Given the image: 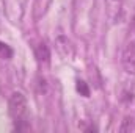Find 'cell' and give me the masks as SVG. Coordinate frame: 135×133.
<instances>
[{
  "label": "cell",
  "instance_id": "cell-1",
  "mask_svg": "<svg viewBox=\"0 0 135 133\" xmlns=\"http://www.w3.org/2000/svg\"><path fill=\"white\" fill-rule=\"evenodd\" d=\"M8 113L17 130L28 129L27 124V99L22 93L14 91L8 99Z\"/></svg>",
  "mask_w": 135,
  "mask_h": 133
},
{
  "label": "cell",
  "instance_id": "cell-2",
  "mask_svg": "<svg viewBox=\"0 0 135 133\" xmlns=\"http://www.w3.org/2000/svg\"><path fill=\"white\" fill-rule=\"evenodd\" d=\"M121 63L123 67L127 74L135 75V41H131L124 50H123V57H121Z\"/></svg>",
  "mask_w": 135,
  "mask_h": 133
},
{
  "label": "cell",
  "instance_id": "cell-3",
  "mask_svg": "<svg viewBox=\"0 0 135 133\" xmlns=\"http://www.w3.org/2000/svg\"><path fill=\"white\" fill-rule=\"evenodd\" d=\"M35 55H36L39 63H49L50 61V50L44 41H39L35 45Z\"/></svg>",
  "mask_w": 135,
  "mask_h": 133
},
{
  "label": "cell",
  "instance_id": "cell-4",
  "mask_svg": "<svg viewBox=\"0 0 135 133\" xmlns=\"http://www.w3.org/2000/svg\"><path fill=\"white\" fill-rule=\"evenodd\" d=\"M75 89H77V93H80V96H83V97H90V88H88L86 81H83V80H77V81H75Z\"/></svg>",
  "mask_w": 135,
  "mask_h": 133
},
{
  "label": "cell",
  "instance_id": "cell-5",
  "mask_svg": "<svg viewBox=\"0 0 135 133\" xmlns=\"http://www.w3.org/2000/svg\"><path fill=\"white\" fill-rule=\"evenodd\" d=\"M0 58H3V60L13 58V49H11L8 44L2 42V41H0Z\"/></svg>",
  "mask_w": 135,
  "mask_h": 133
},
{
  "label": "cell",
  "instance_id": "cell-6",
  "mask_svg": "<svg viewBox=\"0 0 135 133\" xmlns=\"http://www.w3.org/2000/svg\"><path fill=\"white\" fill-rule=\"evenodd\" d=\"M131 129H132V117H124L123 125L119 127V130H121V132H127V130H131Z\"/></svg>",
  "mask_w": 135,
  "mask_h": 133
},
{
  "label": "cell",
  "instance_id": "cell-7",
  "mask_svg": "<svg viewBox=\"0 0 135 133\" xmlns=\"http://www.w3.org/2000/svg\"><path fill=\"white\" fill-rule=\"evenodd\" d=\"M134 28H135V17H134Z\"/></svg>",
  "mask_w": 135,
  "mask_h": 133
},
{
  "label": "cell",
  "instance_id": "cell-8",
  "mask_svg": "<svg viewBox=\"0 0 135 133\" xmlns=\"http://www.w3.org/2000/svg\"><path fill=\"white\" fill-rule=\"evenodd\" d=\"M113 2H119V0H113Z\"/></svg>",
  "mask_w": 135,
  "mask_h": 133
}]
</instances>
